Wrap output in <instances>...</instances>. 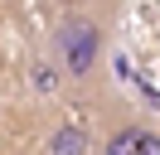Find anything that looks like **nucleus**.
<instances>
[{
    "label": "nucleus",
    "mask_w": 160,
    "mask_h": 155,
    "mask_svg": "<svg viewBox=\"0 0 160 155\" xmlns=\"http://www.w3.org/2000/svg\"><path fill=\"white\" fill-rule=\"evenodd\" d=\"M102 44H107L102 19L82 15V10H73V15H63L58 24H53V58L63 63L68 82H88V78L97 73V63H102Z\"/></svg>",
    "instance_id": "f257e3e1"
},
{
    "label": "nucleus",
    "mask_w": 160,
    "mask_h": 155,
    "mask_svg": "<svg viewBox=\"0 0 160 155\" xmlns=\"http://www.w3.org/2000/svg\"><path fill=\"white\" fill-rule=\"evenodd\" d=\"M97 155H160V126H150V121H121L117 131L102 141Z\"/></svg>",
    "instance_id": "f03ea898"
},
{
    "label": "nucleus",
    "mask_w": 160,
    "mask_h": 155,
    "mask_svg": "<svg viewBox=\"0 0 160 155\" xmlns=\"http://www.w3.org/2000/svg\"><path fill=\"white\" fill-rule=\"evenodd\" d=\"M63 87H68V73H63L58 58H34L29 63V92L39 97V102H53Z\"/></svg>",
    "instance_id": "7ed1b4c3"
},
{
    "label": "nucleus",
    "mask_w": 160,
    "mask_h": 155,
    "mask_svg": "<svg viewBox=\"0 0 160 155\" xmlns=\"http://www.w3.org/2000/svg\"><path fill=\"white\" fill-rule=\"evenodd\" d=\"M88 150H92V136L78 121H58L44 136V155H88Z\"/></svg>",
    "instance_id": "20e7f679"
}]
</instances>
